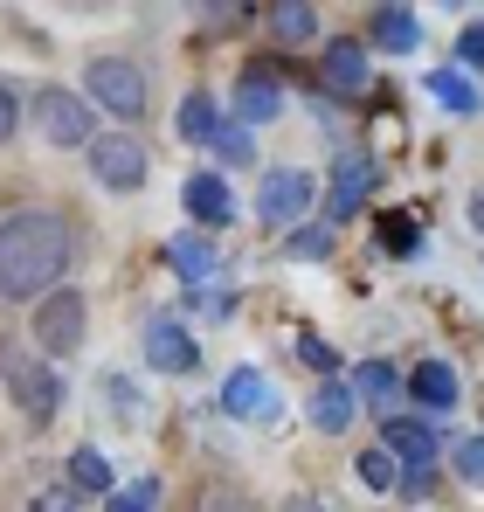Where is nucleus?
Here are the masks:
<instances>
[{"instance_id": "obj_8", "label": "nucleus", "mask_w": 484, "mask_h": 512, "mask_svg": "<svg viewBox=\"0 0 484 512\" xmlns=\"http://www.w3.org/2000/svg\"><path fill=\"white\" fill-rule=\"evenodd\" d=\"M374 84V63H367V42L360 35H332L319 49V90L325 97H360Z\"/></svg>"}, {"instance_id": "obj_11", "label": "nucleus", "mask_w": 484, "mask_h": 512, "mask_svg": "<svg viewBox=\"0 0 484 512\" xmlns=\"http://www.w3.org/2000/svg\"><path fill=\"white\" fill-rule=\"evenodd\" d=\"M146 367L153 374H194L201 367V346L180 319H146Z\"/></svg>"}, {"instance_id": "obj_9", "label": "nucleus", "mask_w": 484, "mask_h": 512, "mask_svg": "<svg viewBox=\"0 0 484 512\" xmlns=\"http://www.w3.org/2000/svg\"><path fill=\"white\" fill-rule=\"evenodd\" d=\"M284 111V63H242L236 77V125L242 132H256V125H270Z\"/></svg>"}, {"instance_id": "obj_16", "label": "nucleus", "mask_w": 484, "mask_h": 512, "mask_svg": "<svg viewBox=\"0 0 484 512\" xmlns=\"http://www.w3.org/2000/svg\"><path fill=\"white\" fill-rule=\"evenodd\" d=\"M166 270H173L180 284H201V277H215V270H222V250H215V236H201V229H180V236L166 243Z\"/></svg>"}, {"instance_id": "obj_15", "label": "nucleus", "mask_w": 484, "mask_h": 512, "mask_svg": "<svg viewBox=\"0 0 484 512\" xmlns=\"http://www.w3.org/2000/svg\"><path fill=\"white\" fill-rule=\"evenodd\" d=\"M367 49H388V56L422 49V14L415 7H374L367 14Z\"/></svg>"}, {"instance_id": "obj_30", "label": "nucleus", "mask_w": 484, "mask_h": 512, "mask_svg": "<svg viewBox=\"0 0 484 512\" xmlns=\"http://www.w3.org/2000/svg\"><path fill=\"white\" fill-rule=\"evenodd\" d=\"M291 353H298V360H305L312 374H325V381L339 374V353H332V346H325L319 333H298V340H291Z\"/></svg>"}, {"instance_id": "obj_2", "label": "nucleus", "mask_w": 484, "mask_h": 512, "mask_svg": "<svg viewBox=\"0 0 484 512\" xmlns=\"http://www.w3.org/2000/svg\"><path fill=\"white\" fill-rule=\"evenodd\" d=\"M77 84H83V97H90V111H111V118H118V132H132V125L153 111V77H146V63H132V56H118V49L83 56Z\"/></svg>"}, {"instance_id": "obj_35", "label": "nucleus", "mask_w": 484, "mask_h": 512, "mask_svg": "<svg viewBox=\"0 0 484 512\" xmlns=\"http://www.w3.org/2000/svg\"><path fill=\"white\" fill-rule=\"evenodd\" d=\"M471 222H478V229H484V194H471Z\"/></svg>"}, {"instance_id": "obj_25", "label": "nucleus", "mask_w": 484, "mask_h": 512, "mask_svg": "<svg viewBox=\"0 0 484 512\" xmlns=\"http://www.w3.org/2000/svg\"><path fill=\"white\" fill-rule=\"evenodd\" d=\"M284 256H291V263H325V256H332V222H298V229L284 236Z\"/></svg>"}, {"instance_id": "obj_17", "label": "nucleus", "mask_w": 484, "mask_h": 512, "mask_svg": "<svg viewBox=\"0 0 484 512\" xmlns=\"http://www.w3.org/2000/svg\"><path fill=\"white\" fill-rule=\"evenodd\" d=\"M402 471H429L436 464V436H429V423L422 416H388V443H381Z\"/></svg>"}, {"instance_id": "obj_23", "label": "nucleus", "mask_w": 484, "mask_h": 512, "mask_svg": "<svg viewBox=\"0 0 484 512\" xmlns=\"http://www.w3.org/2000/svg\"><path fill=\"white\" fill-rule=\"evenodd\" d=\"M104 402H111V423H146V388L132 374H104Z\"/></svg>"}, {"instance_id": "obj_18", "label": "nucleus", "mask_w": 484, "mask_h": 512, "mask_svg": "<svg viewBox=\"0 0 484 512\" xmlns=\"http://www.w3.org/2000/svg\"><path fill=\"white\" fill-rule=\"evenodd\" d=\"M305 416H312L319 436H346L353 416H360V402H353V388H346V381H319V388H312V402H305Z\"/></svg>"}, {"instance_id": "obj_3", "label": "nucleus", "mask_w": 484, "mask_h": 512, "mask_svg": "<svg viewBox=\"0 0 484 512\" xmlns=\"http://www.w3.org/2000/svg\"><path fill=\"white\" fill-rule=\"evenodd\" d=\"M0 388H7L14 416H21L28 429H49L56 416H63V374H56L49 360L21 353V346H0Z\"/></svg>"}, {"instance_id": "obj_14", "label": "nucleus", "mask_w": 484, "mask_h": 512, "mask_svg": "<svg viewBox=\"0 0 484 512\" xmlns=\"http://www.w3.org/2000/svg\"><path fill=\"white\" fill-rule=\"evenodd\" d=\"M346 388H353V402H367L374 416H402L408 381H402V367H395V360H360Z\"/></svg>"}, {"instance_id": "obj_21", "label": "nucleus", "mask_w": 484, "mask_h": 512, "mask_svg": "<svg viewBox=\"0 0 484 512\" xmlns=\"http://www.w3.org/2000/svg\"><path fill=\"white\" fill-rule=\"evenodd\" d=\"M173 132H180V146H215V132H222V104H215L208 90H187L180 111H173Z\"/></svg>"}, {"instance_id": "obj_31", "label": "nucleus", "mask_w": 484, "mask_h": 512, "mask_svg": "<svg viewBox=\"0 0 484 512\" xmlns=\"http://www.w3.org/2000/svg\"><path fill=\"white\" fill-rule=\"evenodd\" d=\"M194 512H256V506H249V492H236V485H222V478H215V485H201Z\"/></svg>"}, {"instance_id": "obj_19", "label": "nucleus", "mask_w": 484, "mask_h": 512, "mask_svg": "<svg viewBox=\"0 0 484 512\" xmlns=\"http://www.w3.org/2000/svg\"><path fill=\"white\" fill-rule=\"evenodd\" d=\"M263 21H270V42H277V49L319 42V7H312V0H277V7H263Z\"/></svg>"}, {"instance_id": "obj_33", "label": "nucleus", "mask_w": 484, "mask_h": 512, "mask_svg": "<svg viewBox=\"0 0 484 512\" xmlns=\"http://www.w3.org/2000/svg\"><path fill=\"white\" fill-rule=\"evenodd\" d=\"M450 464L464 471V485H484V436H464V443L450 450Z\"/></svg>"}, {"instance_id": "obj_32", "label": "nucleus", "mask_w": 484, "mask_h": 512, "mask_svg": "<svg viewBox=\"0 0 484 512\" xmlns=\"http://www.w3.org/2000/svg\"><path fill=\"white\" fill-rule=\"evenodd\" d=\"M14 139H21V84L0 77V146H14Z\"/></svg>"}, {"instance_id": "obj_12", "label": "nucleus", "mask_w": 484, "mask_h": 512, "mask_svg": "<svg viewBox=\"0 0 484 512\" xmlns=\"http://www.w3.org/2000/svg\"><path fill=\"white\" fill-rule=\"evenodd\" d=\"M180 208H187V222H201V236L208 229H229V215H236V201H229V180L215 167L187 173V187H180Z\"/></svg>"}, {"instance_id": "obj_26", "label": "nucleus", "mask_w": 484, "mask_h": 512, "mask_svg": "<svg viewBox=\"0 0 484 512\" xmlns=\"http://www.w3.org/2000/svg\"><path fill=\"white\" fill-rule=\"evenodd\" d=\"M353 471H360V485H367V492H395V485H402V464H395L381 443H374V450H360V457H353Z\"/></svg>"}, {"instance_id": "obj_1", "label": "nucleus", "mask_w": 484, "mask_h": 512, "mask_svg": "<svg viewBox=\"0 0 484 512\" xmlns=\"http://www.w3.org/2000/svg\"><path fill=\"white\" fill-rule=\"evenodd\" d=\"M77 256V222L63 208H7L0 215V305H42L63 291Z\"/></svg>"}, {"instance_id": "obj_24", "label": "nucleus", "mask_w": 484, "mask_h": 512, "mask_svg": "<svg viewBox=\"0 0 484 512\" xmlns=\"http://www.w3.org/2000/svg\"><path fill=\"white\" fill-rule=\"evenodd\" d=\"M429 97H436L443 111H478L484 104V90L471 84L464 70H436V77H429Z\"/></svg>"}, {"instance_id": "obj_13", "label": "nucleus", "mask_w": 484, "mask_h": 512, "mask_svg": "<svg viewBox=\"0 0 484 512\" xmlns=\"http://www.w3.org/2000/svg\"><path fill=\"white\" fill-rule=\"evenodd\" d=\"M222 416H236V423H270V416H277V388H270V374L236 367V374L222 381Z\"/></svg>"}, {"instance_id": "obj_5", "label": "nucleus", "mask_w": 484, "mask_h": 512, "mask_svg": "<svg viewBox=\"0 0 484 512\" xmlns=\"http://www.w3.org/2000/svg\"><path fill=\"white\" fill-rule=\"evenodd\" d=\"M83 167H90V180H97L104 194H139L146 173H153V153H146L139 132H97L90 153H83Z\"/></svg>"}, {"instance_id": "obj_20", "label": "nucleus", "mask_w": 484, "mask_h": 512, "mask_svg": "<svg viewBox=\"0 0 484 512\" xmlns=\"http://www.w3.org/2000/svg\"><path fill=\"white\" fill-rule=\"evenodd\" d=\"M408 395H415L429 416L457 409V367H450V360H415V367H408Z\"/></svg>"}, {"instance_id": "obj_34", "label": "nucleus", "mask_w": 484, "mask_h": 512, "mask_svg": "<svg viewBox=\"0 0 484 512\" xmlns=\"http://www.w3.org/2000/svg\"><path fill=\"white\" fill-rule=\"evenodd\" d=\"M457 63H484V21H471V35H457Z\"/></svg>"}, {"instance_id": "obj_7", "label": "nucleus", "mask_w": 484, "mask_h": 512, "mask_svg": "<svg viewBox=\"0 0 484 512\" xmlns=\"http://www.w3.org/2000/svg\"><path fill=\"white\" fill-rule=\"evenodd\" d=\"M28 326H35V346H42V353L77 360V346L90 340V298L63 284V291H49V298L35 305V319H28Z\"/></svg>"}, {"instance_id": "obj_28", "label": "nucleus", "mask_w": 484, "mask_h": 512, "mask_svg": "<svg viewBox=\"0 0 484 512\" xmlns=\"http://www.w3.org/2000/svg\"><path fill=\"white\" fill-rule=\"evenodd\" d=\"M208 153H215L222 167H249V160H256V132H242V125H222Z\"/></svg>"}, {"instance_id": "obj_29", "label": "nucleus", "mask_w": 484, "mask_h": 512, "mask_svg": "<svg viewBox=\"0 0 484 512\" xmlns=\"http://www.w3.org/2000/svg\"><path fill=\"white\" fill-rule=\"evenodd\" d=\"M153 506H160V478H132L104 499V512H153Z\"/></svg>"}, {"instance_id": "obj_10", "label": "nucleus", "mask_w": 484, "mask_h": 512, "mask_svg": "<svg viewBox=\"0 0 484 512\" xmlns=\"http://www.w3.org/2000/svg\"><path fill=\"white\" fill-rule=\"evenodd\" d=\"M374 180H381L374 153H339V160H332V194H325V215H332V222H346L353 208H367Z\"/></svg>"}, {"instance_id": "obj_27", "label": "nucleus", "mask_w": 484, "mask_h": 512, "mask_svg": "<svg viewBox=\"0 0 484 512\" xmlns=\"http://www.w3.org/2000/svg\"><path fill=\"white\" fill-rule=\"evenodd\" d=\"M381 250L388 256H415L422 250V222H415V215H381Z\"/></svg>"}, {"instance_id": "obj_6", "label": "nucleus", "mask_w": 484, "mask_h": 512, "mask_svg": "<svg viewBox=\"0 0 484 512\" xmlns=\"http://www.w3.org/2000/svg\"><path fill=\"white\" fill-rule=\"evenodd\" d=\"M312 201H319V173H305V167H270V173H263V187H256V222L291 236V229L312 215Z\"/></svg>"}, {"instance_id": "obj_22", "label": "nucleus", "mask_w": 484, "mask_h": 512, "mask_svg": "<svg viewBox=\"0 0 484 512\" xmlns=\"http://www.w3.org/2000/svg\"><path fill=\"white\" fill-rule=\"evenodd\" d=\"M63 478H70V492H77V499H111V492H118V485H111L104 450H90V443H77V450L63 457Z\"/></svg>"}, {"instance_id": "obj_4", "label": "nucleus", "mask_w": 484, "mask_h": 512, "mask_svg": "<svg viewBox=\"0 0 484 512\" xmlns=\"http://www.w3.org/2000/svg\"><path fill=\"white\" fill-rule=\"evenodd\" d=\"M28 118H35V139L56 153H77V146L90 153V139H97V111L77 84H42L28 97Z\"/></svg>"}]
</instances>
